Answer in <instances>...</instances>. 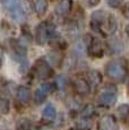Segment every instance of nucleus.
Here are the masks:
<instances>
[{
	"label": "nucleus",
	"instance_id": "23",
	"mask_svg": "<svg viewBox=\"0 0 129 130\" xmlns=\"http://www.w3.org/2000/svg\"><path fill=\"white\" fill-rule=\"evenodd\" d=\"M2 62H4V49L0 46V67L2 66Z\"/></svg>",
	"mask_w": 129,
	"mask_h": 130
},
{
	"label": "nucleus",
	"instance_id": "17",
	"mask_svg": "<svg viewBox=\"0 0 129 130\" xmlns=\"http://www.w3.org/2000/svg\"><path fill=\"white\" fill-rule=\"evenodd\" d=\"M16 130H34V127L28 119H22L17 123Z\"/></svg>",
	"mask_w": 129,
	"mask_h": 130
},
{
	"label": "nucleus",
	"instance_id": "6",
	"mask_svg": "<svg viewBox=\"0 0 129 130\" xmlns=\"http://www.w3.org/2000/svg\"><path fill=\"white\" fill-rule=\"evenodd\" d=\"M49 39H50V26L46 22H42L36 26L35 42L39 45H44Z\"/></svg>",
	"mask_w": 129,
	"mask_h": 130
},
{
	"label": "nucleus",
	"instance_id": "24",
	"mask_svg": "<svg viewBox=\"0 0 129 130\" xmlns=\"http://www.w3.org/2000/svg\"><path fill=\"white\" fill-rule=\"evenodd\" d=\"M126 33H127V35L129 36V24L127 25V27H126Z\"/></svg>",
	"mask_w": 129,
	"mask_h": 130
},
{
	"label": "nucleus",
	"instance_id": "3",
	"mask_svg": "<svg viewBox=\"0 0 129 130\" xmlns=\"http://www.w3.org/2000/svg\"><path fill=\"white\" fill-rule=\"evenodd\" d=\"M33 71L35 74V76L39 79H42V80L49 79L53 76V69H52V67L43 58H39L35 61L34 67H33Z\"/></svg>",
	"mask_w": 129,
	"mask_h": 130
},
{
	"label": "nucleus",
	"instance_id": "21",
	"mask_svg": "<svg viewBox=\"0 0 129 130\" xmlns=\"http://www.w3.org/2000/svg\"><path fill=\"white\" fill-rule=\"evenodd\" d=\"M84 2H85L88 7H95L100 4L101 0H84Z\"/></svg>",
	"mask_w": 129,
	"mask_h": 130
},
{
	"label": "nucleus",
	"instance_id": "13",
	"mask_svg": "<svg viewBox=\"0 0 129 130\" xmlns=\"http://www.w3.org/2000/svg\"><path fill=\"white\" fill-rule=\"evenodd\" d=\"M33 8L39 16H42L48 10V1L46 0H33Z\"/></svg>",
	"mask_w": 129,
	"mask_h": 130
},
{
	"label": "nucleus",
	"instance_id": "1",
	"mask_svg": "<svg viewBox=\"0 0 129 130\" xmlns=\"http://www.w3.org/2000/svg\"><path fill=\"white\" fill-rule=\"evenodd\" d=\"M91 28L102 36H109L115 34L118 28V22L112 14L105 10L94 11L91 16Z\"/></svg>",
	"mask_w": 129,
	"mask_h": 130
},
{
	"label": "nucleus",
	"instance_id": "22",
	"mask_svg": "<svg viewBox=\"0 0 129 130\" xmlns=\"http://www.w3.org/2000/svg\"><path fill=\"white\" fill-rule=\"evenodd\" d=\"M122 14L126 18H129V4H126L123 6V9H122Z\"/></svg>",
	"mask_w": 129,
	"mask_h": 130
},
{
	"label": "nucleus",
	"instance_id": "19",
	"mask_svg": "<svg viewBox=\"0 0 129 130\" xmlns=\"http://www.w3.org/2000/svg\"><path fill=\"white\" fill-rule=\"evenodd\" d=\"M125 2V0H106V4L111 8H119L121 7Z\"/></svg>",
	"mask_w": 129,
	"mask_h": 130
},
{
	"label": "nucleus",
	"instance_id": "16",
	"mask_svg": "<svg viewBox=\"0 0 129 130\" xmlns=\"http://www.w3.org/2000/svg\"><path fill=\"white\" fill-rule=\"evenodd\" d=\"M42 117L46 120H53L57 117V110L52 104H49L42 111Z\"/></svg>",
	"mask_w": 129,
	"mask_h": 130
},
{
	"label": "nucleus",
	"instance_id": "5",
	"mask_svg": "<svg viewBox=\"0 0 129 130\" xmlns=\"http://www.w3.org/2000/svg\"><path fill=\"white\" fill-rule=\"evenodd\" d=\"M117 101V89L113 86H108L99 95L98 97V104L103 107H111Z\"/></svg>",
	"mask_w": 129,
	"mask_h": 130
},
{
	"label": "nucleus",
	"instance_id": "9",
	"mask_svg": "<svg viewBox=\"0 0 129 130\" xmlns=\"http://www.w3.org/2000/svg\"><path fill=\"white\" fill-rule=\"evenodd\" d=\"M73 86L79 95H87L90 93L91 85L87 82V79H85V78H82V77L75 78L73 82Z\"/></svg>",
	"mask_w": 129,
	"mask_h": 130
},
{
	"label": "nucleus",
	"instance_id": "14",
	"mask_svg": "<svg viewBox=\"0 0 129 130\" xmlns=\"http://www.w3.org/2000/svg\"><path fill=\"white\" fill-rule=\"evenodd\" d=\"M87 82L90 83L91 86H98L102 82V76L99 71L91 70L87 72Z\"/></svg>",
	"mask_w": 129,
	"mask_h": 130
},
{
	"label": "nucleus",
	"instance_id": "18",
	"mask_svg": "<svg viewBox=\"0 0 129 130\" xmlns=\"http://www.w3.org/2000/svg\"><path fill=\"white\" fill-rule=\"evenodd\" d=\"M95 113V109H94L93 105H86L84 107V110L82 111V117L83 118H91L93 114Z\"/></svg>",
	"mask_w": 129,
	"mask_h": 130
},
{
	"label": "nucleus",
	"instance_id": "8",
	"mask_svg": "<svg viewBox=\"0 0 129 130\" xmlns=\"http://www.w3.org/2000/svg\"><path fill=\"white\" fill-rule=\"evenodd\" d=\"M53 86H54V85H52L51 83L42 84L41 87L36 89L35 93H34V101H35L38 104L43 103V101L45 100L46 95L53 91Z\"/></svg>",
	"mask_w": 129,
	"mask_h": 130
},
{
	"label": "nucleus",
	"instance_id": "11",
	"mask_svg": "<svg viewBox=\"0 0 129 130\" xmlns=\"http://www.w3.org/2000/svg\"><path fill=\"white\" fill-rule=\"evenodd\" d=\"M73 6V0H60L56 7V14L58 16H66L69 14Z\"/></svg>",
	"mask_w": 129,
	"mask_h": 130
},
{
	"label": "nucleus",
	"instance_id": "4",
	"mask_svg": "<svg viewBox=\"0 0 129 130\" xmlns=\"http://www.w3.org/2000/svg\"><path fill=\"white\" fill-rule=\"evenodd\" d=\"M4 6L9 11V15L13 17L14 21L19 22V23L25 22V14L18 0H4Z\"/></svg>",
	"mask_w": 129,
	"mask_h": 130
},
{
	"label": "nucleus",
	"instance_id": "2",
	"mask_svg": "<svg viewBox=\"0 0 129 130\" xmlns=\"http://www.w3.org/2000/svg\"><path fill=\"white\" fill-rule=\"evenodd\" d=\"M105 74L113 82H117V83L125 82L129 74L127 60L123 58H119L110 61L105 66Z\"/></svg>",
	"mask_w": 129,
	"mask_h": 130
},
{
	"label": "nucleus",
	"instance_id": "10",
	"mask_svg": "<svg viewBox=\"0 0 129 130\" xmlns=\"http://www.w3.org/2000/svg\"><path fill=\"white\" fill-rule=\"evenodd\" d=\"M99 128L100 130H117L118 126L116 118L113 116H104L99 122Z\"/></svg>",
	"mask_w": 129,
	"mask_h": 130
},
{
	"label": "nucleus",
	"instance_id": "15",
	"mask_svg": "<svg viewBox=\"0 0 129 130\" xmlns=\"http://www.w3.org/2000/svg\"><path fill=\"white\" fill-rule=\"evenodd\" d=\"M117 112H118L119 117L122 119L123 123L127 124L129 127V105L128 104H122V105H120L118 107V110H117Z\"/></svg>",
	"mask_w": 129,
	"mask_h": 130
},
{
	"label": "nucleus",
	"instance_id": "7",
	"mask_svg": "<svg viewBox=\"0 0 129 130\" xmlns=\"http://www.w3.org/2000/svg\"><path fill=\"white\" fill-rule=\"evenodd\" d=\"M87 54L92 58H102L104 54V45L98 37H92L87 44Z\"/></svg>",
	"mask_w": 129,
	"mask_h": 130
},
{
	"label": "nucleus",
	"instance_id": "20",
	"mask_svg": "<svg viewBox=\"0 0 129 130\" xmlns=\"http://www.w3.org/2000/svg\"><path fill=\"white\" fill-rule=\"evenodd\" d=\"M56 85L58 86V88L64 89V88H66V85H67L66 78H64L63 76H59L58 78H57V80H56Z\"/></svg>",
	"mask_w": 129,
	"mask_h": 130
},
{
	"label": "nucleus",
	"instance_id": "12",
	"mask_svg": "<svg viewBox=\"0 0 129 130\" xmlns=\"http://www.w3.org/2000/svg\"><path fill=\"white\" fill-rule=\"evenodd\" d=\"M17 99L24 104L28 103L32 99V93H31V91H29L28 87L19 86L18 88H17Z\"/></svg>",
	"mask_w": 129,
	"mask_h": 130
}]
</instances>
